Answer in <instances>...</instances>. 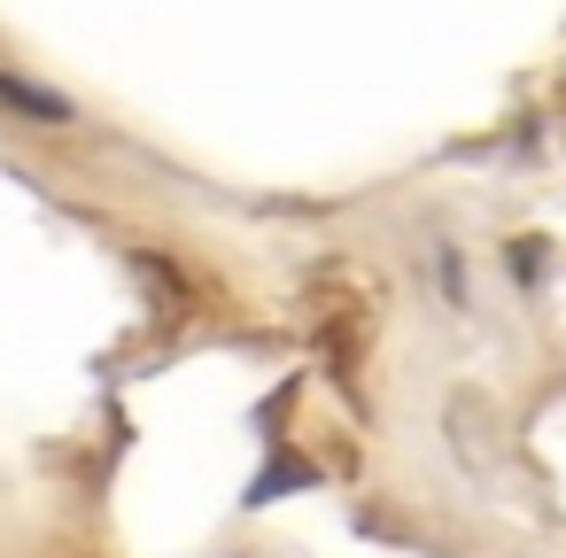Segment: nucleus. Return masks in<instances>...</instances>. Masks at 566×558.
Wrapping results in <instances>:
<instances>
[{
    "label": "nucleus",
    "instance_id": "f257e3e1",
    "mask_svg": "<svg viewBox=\"0 0 566 558\" xmlns=\"http://www.w3.org/2000/svg\"><path fill=\"white\" fill-rule=\"evenodd\" d=\"M0 102H9V109H32V117H48V125H63V117H71L55 94H40L32 78H9V71H0Z\"/></svg>",
    "mask_w": 566,
    "mask_h": 558
}]
</instances>
